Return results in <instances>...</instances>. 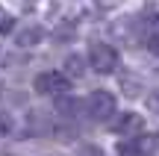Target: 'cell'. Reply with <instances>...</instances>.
<instances>
[{"label": "cell", "mask_w": 159, "mask_h": 156, "mask_svg": "<svg viewBox=\"0 0 159 156\" xmlns=\"http://www.w3.org/2000/svg\"><path fill=\"white\" fill-rule=\"evenodd\" d=\"M89 59H91V68H94L97 74H112V71L118 68V50L103 44V41H94V44H91Z\"/></svg>", "instance_id": "obj_1"}, {"label": "cell", "mask_w": 159, "mask_h": 156, "mask_svg": "<svg viewBox=\"0 0 159 156\" xmlns=\"http://www.w3.org/2000/svg\"><path fill=\"white\" fill-rule=\"evenodd\" d=\"M85 112H89L94 121H106V118L115 115V97L109 91H94L89 94V100H85Z\"/></svg>", "instance_id": "obj_2"}, {"label": "cell", "mask_w": 159, "mask_h": 156, "mask_svg": "<svg viewBox=\"0 0 159 156\" xmlns=\"http://www.w3.org/2000/svg\"><path fill=\"white\" fill-rule=\"evenodd\" d=\"M71 88L68 77L59 74V71H44V74L35 77V91L39 94H65Z\"/></svg>", "instance_id": "obj_3"}, {"label": "cell", "mask_w": 159, "mask_h": 156, "mask_svg": "<svg viewBox=\"0 0 159 156\" xmlns=\"http://www.w3.org/2000/svg\"><path fill=\"white\" fill-rule=\"evenodd\" d=\"M142 130H144V118L136 115V112H127V115H121L118 124H115V133L127 136V139H139V136H142Z\"/></svg>", "instance_id": "obj_4"}, {"label": "cell", "mask_w": 159, "mask_h": 156, "mask_svg": "<svg viewBox=\"0 0 159 156\" xmlns=\"http://www.w3.org/2000/svg\"><path fill=\"white\" fill-rule=\"evenodd\" d=\"M35 41H41V29L39 27H30V33L18 35V44H35Z\"/></svg>", "instance_id": "obj_5"}, {"label": "cell", "mask_w": 159, "mask_h": 156, "mask_svg": "<svg viewBox=\"0 0 159 156\" xmlns=\"http://www.w3.org/2000/svg\"><path fill=\"white\" fill-rule=\"evenodd\" d=\"M65 68H68V74L80 77V74H83V59H80V56H68V65H65Z\"/></svg>", "instance_id": "obj_6"}, {"label": "cell", "mask_w": 159, "mask_h": 156, "mask_svg": "<svg viewBox=\"0 0 159 156\" xmlns=\"http://www.w3.org/2000/svg\"><path fill=\"white\" fill-rule=\"evenodd\" d=\"M9 133H12V118L6 112H0V139H6Z\"/></svg>", "instance_id": "obj_7"}, {"label": "cell", "mask_w": 159, "mask_h": 156, "mask_svg": "<svg viewBox=\"0 0 159 156\" xmlns=\"http://www.w3.org/2000/svg\"><path fill=\"white\" fill-rule=\"evenodd\" d=\"M148 106H150V109H153L156 115H159V91H153V94L148 97Z\"/></svg>", "instance_id": "obj_8"}, {"label": "cell", "mask_w": 159, "mask_h": 156, "mask_svg": "<svg viewBox=\"0 0 159 156\" xmlns=\"http://www.w3.org/2000/svg\"><path fill=\"white\" fill-rule=\"evenodd\" d=\"M156 141H159V136H156Z\"/></svg>", "instance_id": "obj_9"}]
</instances>
